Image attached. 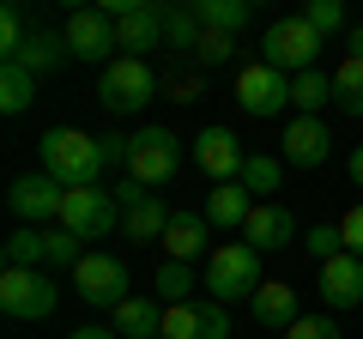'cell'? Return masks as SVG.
Wrapping results in <instances>:
<instances>
[{"label": "cell", "instance_id": "6da1fadb", "mask_svg": "<svg viewBox=\"0 0 363 339\" xmlns=\"http://www.w3.org/2000/svg\"><path fill=\"white\" fill-rule=\"evenodd\" d=\"M37 157L43 176H55L61 188H97V176H104V145H97V133L79 128H49L37 140Z\"/></svg>", "mask_w": 363, "mask_h": 339}, {"label": "cell", "instance_id": "7a4b0ae2", "mask_svg": "<svg viewBox=\"0 0 363 339\" xmlns=\"http://www.w3.org/2000/svg\"><path fill=\"white\" fill-rule=\"evenodd\" d=\"M327 49V37L309 25V18H272L267 25V37H260V61L267 67H279L285 79H297V73H315V55Z\"/></svg>", "mask_w": 363, "mask_h": 339}, {"label": "cell", "instance_id": "3957f363", "mask_svg": "<svg viewBox=\"0 0 363 339\" xmlns=\"http://www.w3.org/2000/svg\"><path fill=\"white\" fill-rule=\"evenodd\" d=\"M260 285H267V279H260V255L248 243H218L206 255V297L212 303H242V297H255Z\"/></svg>", "mask_w": 363, "mask_h": 339}, {"label": "cell", "instance_id": "277c9868", "mask_svg": "<svg viewBox=\"0 0 363 339\" xmlns=\"http://www.w3.org/2000/svg\"><path fill=\"white\" fill-rule=\"evenodd\" d=\"M152 97H157V73H152V61L116 55V61L97 73V104H104L109 116H133V109H145Z\"/></svg>", "mask_w": 363, "mask_h": 339}, {"label": "cell", "instance_id": "5b68a950", "mask_svg": "<svg viewBox=\"0 0 363 339\" xmlns=\"http://www.w3.org/2000/svg\"><path fill=\"white\" fill-rule=\"evenodd\" d=\"M182 170V140L169 128H140L128 140V182L140 188H169Z\"/></svg>", "mask_w": 363, "mask_h": 339}, {"label": "cell", "instance_id": "8992f818", "mask_svg": "<svg viewBox=\"0 0 363 339\" xmlns=\"http://www.w3.org/2000/svg\"><path fill=\"white\" fill-rule=\"evenodd\" d=\"M121 224V200L109 188H67V206H61V230H73L79 243H97Z\"/></svg>", "mask_w": 363, "mask_h": 339}, {"label": "cell", "instance_id": "52a82bcc", "mask_svg": "<svg viewBox=\"0 0 363 339\" xmlns=\"http://www.w3.org/2000/svg\"><path fill=\"white\" fill-rule=\"evenodd\" d=\"M6 206H13V218L18 224H61V206H67V188L55 182V176H43V170H30V176H18L13 188H6Z\"/></svg>", "mask_w": 363, "mask_h": 339}, {"label": "cell", "instance_id": "ba28073f", "mask_svg": "<svg viewBox=\"0 0 363 339\" xmlns=\"http://www.w3.org/2000/svg\"><path fill=\"white\" fill-rule=\"evenodd\" d=\"M61 37H67V49H73V61H85V67L116 61V18H109L104 6H79L61 25Z\"/></svg>", "mask_w": 363, "mask_h": 339}, {"label": "cell", "instance_id": "9c48e42d", "mask_svg": "<svg viewBox=\"0 0 363 339\" xmlns=\"http://www.w3.org/2000/svg\"><path fill=\"white\" fill-rule=\"evenodd\" d=\"M55 303H61L55 279L25 273V267H6L0 273V309L13 315V321H43V315H55Z\"/></svg>", "mask_w": 363, "mask_h": 339}, {"label": "cell", "instance_id": "30bf717a", "mask_svg": "<svg viewBox=\"0 0 363 339\" xmlns=\"http://www.w3.org/2000/svg\"><path fill=\"white\" fill-rule=\"evenodd\" d=\"M116 200H121V230H128L133 243H164V230H169V218H176V212H169L164 200L152 194V188L121 182V188H116Z\"/></svg>", "mask_w": 363, "mask_h": 339}, {"label": "cell", "instance_id": "8fae6325", "mask_svg": "<svg viewBox=\"0 0 363 339\" xmlns=\"http://www.w3.org/2000/svg\"><path fill=\"white\" fill-rule=\"evenodd\" d=\"M236 104H242V116H279V109L291 104V79L279 73V67H267V61H255V67H242L236 73Z\"/></svg>", "mask_w": 363, "mask_h": 339}, {"label": "cell", "instance_id": "7c38bea8", "mask_svg": "<svg viewBox=\"0 0 363 339\" xmlns=\"http://www.w3.org/2000/svg\"><path fill=\"white\" fill-rule=\"evenodd\" d=\"M194 164L224 188V182H242L248 152H242V140H236L230 128H200V133H194Z\"/></svg>", "mask_w": 363, "mask_h": 339}, {"label": "cell", "instance_id": "4fadbf2b", "mask_svg": "<svg viewBox=\"0 0 363 339\" xmlns=\"http://www.w3.org/2000/svg\"><path fill=\"white\" fill-rule=\"evenodd\" d=\"M164 339H230V315H224V303H212V297L169 303L164 309Z\"/></svg>", "mask_w": 363, "mask_h": 339}, {"label": "cell", "instance_id": "5bb4252c", "mask_svg": "<svg viewBox=\"0 0 363 339\" xmlns=\"http://www.w3.org/2000/svg\"><path fill=\"white\" fill-rule=\"evenodd\" d=\"M327 152H333V133H327L321 116H291L285 133H279V157L291 170H321Z\"/></svg>", "mask_w": 363, "mask_h": 339}, {"label": "cell", "instance_id": "9a60e30c", "mask_svg": "<svg viewBox=\"0 0 363 339\" xmlns=\"http://www.w3.org/2000/svg\"><path fill=\"white\" fill-rule=\"evenodd\" d=\"M73 285H79L85 303L116 309V303H128V267H121L116 255H85V261L73 267Z\"/></svg>", "mask_w": 363, "mask_h": 339}, {"label": "cell", "instance_id": "2e32d148", "mask_svg": "<svg viewBox=\"0 0 363 339\" xmlns=\"http://www.w3.org/2000/svg\"><path fill=\"white\" fill-rule=\"evenodd\" d=\"M242 243L255 248V255H279V248L297 243V218H291L279 200H260V206L248 212V224H242Z\"/></svg>", "mask_w": 363, "mask_h": 339}, {"label": "cell", "instance_id": "e0dca14e", "mask_svg": "<svg viewBox=\"0 0 363 339\" xmlns=\"http://www.w3.org/2000/svg\"><path fill=\"white\" fill-rule=\"evenodd\" d=\"M157 43H164V13H157L152 0H133L128 13L116 18V49L145 61V49H157Z\"/></svg>", "mask_w": 363, "mask_h": 339}, {"label": "cell", "instance_id": "ac0fdd59", "mask_svg": "<svg viewBox=\"0 0 363 339\" xmlns=\"http://www.w3.org/2000/svg\"><path fill=\"white\" fill-rule=\"evenodd\" d=\"M321 303L327 309H357L363 303V261L339 248L333 261H321Z\"/></svg>", "mask_w": 363, "mask_h": 339}, {"label": "cell", "instance_id": "d6986e66", "mask_svg": "<svg viewBox=\"0 0 363 339\" xmlns=\"http://www.w3.org/2000/svg\"><path fill=\"white\" fill-rule=\"evenodd\" d=\"M206 212H188L182 206L176 218H169V230H164V261H200L206 255Z\"/></svg>", "mask_w": 363, "mask_h": 339}, {"label": "cell", "instance_id": "ffe728a7", "mask_svg": "<svg viewBox=\"0 0 363 339\" xmlns=\"http://www.w3.org/2000/svg\"><path fill=\"white\" fill-rule=\"evenodd\" d=\"M61 61H73V49H67V37H61V30H30V43H25V49H18L13 55V61H0V67H25V73H55V67H61Z\"/></svg>", "mask_w": 363, "mask_h": 339}, {"label": "cell", "instance_id": "44dd1931", "mask_svg": "<svg viewBox=\"0 0 363 339\" xmlns=\"http://www.w3.org/2000/svg\"><path fill=\"white\" fill-rule=\"evenodd\" d=\"M109 327H116L121 339H164V309H157L152 297H128L109 309Z\"/></svg>", "mask_w": 363, "mask_h": 339}, {"label": "cell", "instance_id": "7402d4cb", "mask_svg": "<svg viewBox=\"0 0 363 339\" xmlns=\"http://www.w3.org/2000/svg\"><path fill=\"white\" fill-rule=\"evenodd\" d=\"M248 309H255L260 327H297L303 321V315H297V291H291L285 279H267V285L248 297Z\"/></svg>", "mask_w": 363, "mask_h": 339}, {"label": "cell", "instance_id": "603a6c76", "mask_svg": "<svg viewBox=\"0 0 363 339\" xmlns=\"http://www.w3.org/2000/svg\"><path fill=\"white\" fill-rule=\"evenodd\" d=\"M255 206H260V200L248 194L242 182H224V188H212V194H206V224H224V230H242Z\"/></svg>", "mask_w": 363, "mask_h": 339}, {"label": "cell", "instance_id": "cb8c5ba5", "mask_svg": "<svg viewBox=\"0 0 363 339\" xmlns=\"http://www.w3.org/2000/svg\"><path fill=\"white\" fill-rule=\"evenodd\" d=\"M0 255H6V267H25V273H37V267H49V230H37V224H18V230L0 243Z\"/></svg>", "mask_w": 363, "mask_h": 339}, {"label": "cell", "instance_id": "d4e9b609", "mask_svg": "<svg viewBox=\"0 0 363 339\" xmlns=\"http://www.w3.org/2000/svg\"><path fill=\"white\" fill-rule=\"evenodd\" d=\"M327 104H333V73L315 67V73H297V79H291V109H297V116H321Z\"/></svg>", "mask_w": 363, "mask_h": 339}, {"label": "cell", "instance_id": "484cf974", "mask_svg": "<svg viewBox=\"0 0 363 339\" xmlns=\"http://www.w3.org/2000/svg\"><path fill=\"white\" fill-rule=\"evenodd\" d=\"M194 13H200V25H206V30L236 37V30L255 18V6H248V0H194Z\"/></svg>", "mask_w": 363, "mask_h": 339}, {"label": "cell", "instance_id": "4316f807", "mask_svg": "<svg viewBox=\"0 0 363 339\" xmlns=\"http://www.w3.org/2000/svg\"><path fill=\"white\" fill-rule=\"evenodd\" d=\"M157 13H164V49L194 55V43H200V13H194V6H157Z\"/></svg>", "mask_w": 363, "mask_h": 339}, {"label": "cell", "instance_id": "83f0119b", "mask_svg": "<svg viewBox=\"0 0 363 339\" xmlns=\"http://www.w3.org/2000/svg\"><path fill=\"white\" fill-rule=\"evenodd\" d=\"M194 285H200L194 261H164L152 273V291H157V297H169V303H194Z\"/></svg>", "mask_w": 363, "mask_h": 339}, {"label": "cell", "instance_id": "f1b7e54d", "mask_svg": "<svg viewBox=\"0 0 363 339\" xmlns=\"http://www.w3.org/2000/svg\"><path fill=\"white\" fill-rule=\"evenodd\" d=\"M30 97H37V73H25V67H0V109H6V116H25Z\"/></svg>", "mask_w": 363, "mask_h": 339}, {"label": "cell", "instance_id": "f546056e", "mask_svg": "<svg viewBox=\"0 0 363 339\" xmlns=\"http://www.w3.org/2000/svg\"><path fill=\"white\" fill-rule=\"evenodd\" d=\"M333 104L345 116H363V61H351V55L333 67Z\"/></svg>", "mask_w": 363, "mask_h": 339}, {"label": "cell", "instance_id": "4dcf8cb0", "mask_svg": "<svg viewBox=\"0 0 363 339\" xmlns=\"http://www.w3.org/2000/svg\"><path fill=\"white\" fill-rule=\"evenodd\" d=\"M279 170H285V157L248 152V170H242V188H248V194H272V188H279Z\"/></svg>", "mask_w": 363, "mask_h": 339}, {"label": "cell", "instance_id": "1f68e13d", "mask_svg": "<svg viewBox=\"0 0 363 339\" xmlns=\"http://www.w3.org/2000/svg\"><path fill=\"white\" fill-rule=\"evenodd\" d=\"M25 43H30V30H25V6H6V13H0V61H13Z\"/></svg>", "mask_w": 363, "mask_h": 339}, {"label": "cell", "instance_id": "d6a6232c", "mask_svg": "<svg viewBox=\"0 0 363 339\" xmlns=\"http://www.w3.org/2000/svg\"><path fill=\"white\" fill-rule=\"evenodd\" d=\"M236 55V37H224V30H206L200 25V43H194V61L200 67H224Z\"/></svg>", "mask_w": 363, "mask_h": 339}, {"label": "cell", "instance_id": "836d02e7", "mask_svg": "<svg viewBox=\"0 0 363 339\" xmlns=\"http://www.w3.org/2000/svg\"><path fill=\"white\" fill-rule=\"evenodd\" d=\"M303 18H309V25L321 30V37L345 30V6H339V0H309V6H303Z\"/></svg>", "mask_w": 363, "mask_h": 339}, {"label": "cell", "instance_id": "e575fe53", "mask_svg": "<svg viewBox=\"0 0 363 339\" xmlns=\"http://www.w3.org/2000/svg\"><path fill=\"white\" fill-rule=\"evenodd\" d=\"M303 248H309L315 261H333L339 248H345V236H339V224H315V230H303Z\"/></svg>", "mask_w": 363, "mask_h": 339}, {"label": "cell", "instance_id": "d590c367", "mask_svg": "<svg viewBox=\"0 0 363 339\" xmlns=\"http://www.w3.org/2000/svg\"><path fill=\"white\" fill-rule=\"evenodd\" d=\"M79 261H85V248H79V236L55 224V230H49V267H79Z\"/></svg>", "mask_w": 363, "mask_h": 339}, {"label": "cell", "instance_id": "8d00e7d4", "mask_svg": "<svg viewBox=\"0 0 363 339\" xmlns=\"http://www.w3.org/2000/svg\"><path fill=\"white\" fill-rule=\"evenodd\" d=\"M285 339H345V333H339L327 315H303L297 327H285Z\"/></svg>", "mask_w": 363, "mask_h": 339}, {"label": "cell", "instance_id": "74e56055", "mask_svg": "<svg viewBox=\"0 0 363 339\" xmlns=\"http://www.w3.org/2000/svg\"><path fill=\"white\" fill-rule=\"evenodd\" d=\"M339 236H345V255H357V261H363V200L339 218Z\"/></svg>", "mask_w": 363, "mask_h": 339}, {"label": "cell", "instance_id": "f35d334b", "mask_svg": "<svg viewBox=\"0 0 363 339\" xmlns=\"http://www.w3.org/2000/svg\"><path fill=\"white\" fill-rule=\"evenodd\" d=\"M169 97L176 104H200V73H176L169 79Z\"/></svg>", "mask_w": 363, "mask_h": 339}, {"label": "cell", "instance_id": "ab89813d", "mask_svg": "<svg viewBox=\"0 0 363 339\" xmlns=\"http://www.w3.org/2000/svg\"><path fill=\"white\" fill-rule=\"evenodd\" d=\"M97 145H104V170H109V164L128 170V140H121V133H97Z\"/></svg>", "mask_w": 363, "mask_h": 339}, {"label": "cell", "instance_id": "60d3db41", "mask_svg": "<svg viewBox=\"0 0 363 339\" xmlns=\"http://www.w3.org/2000/svg\"><path fill=\"white\" fill-rule=\"evenodd\" d=\"M67 339H121V333H116V327H73Z\"/></svg>", "mask_w": 363, "mask_h": 339}, {"label": "cell", "instance_id": "b9f144b4", "mask_svg": "<svg viewBox=\"0 0 363 339\" xmlns=\"http://www.w3.org/2000/svg\"><path fill=\"white\" fill-rule=\"evenodd\" d=\"M345 55H351V61H363V25L345 30Z\"/></svg>", "mask_w": 363, "mask_h": 339}, {"label": "cell", "instance_id": "7bdbcfd3", "mask_svg": "<svg viewBox=\"0 0 363 339\" xmlns=\"http://www.w3.org/2000/svg\"><path fill=\"white\" fill-rule=\"evenodd\" d=\"M345 170H351V182L363 188V145H351V164H345Z\"/></svg>", "mask_w": 363, "mask_h": 339}]
</instances>
